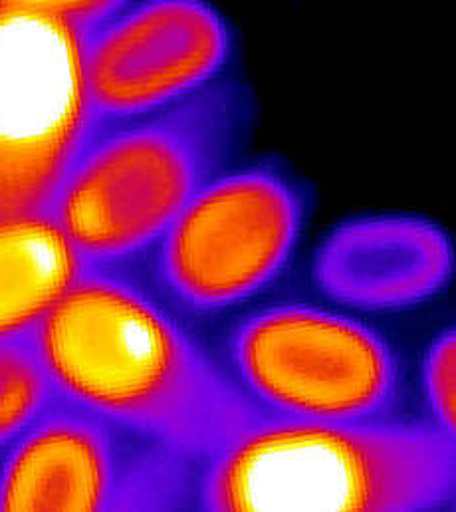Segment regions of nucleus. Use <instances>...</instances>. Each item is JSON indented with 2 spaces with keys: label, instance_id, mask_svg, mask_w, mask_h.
I'll list each match as a JSON object with an SVG mask.
<instances>
[{
  "label": "nucleus",
  "instance_id": "obj_1",
  "mask_svg": "<svg viewBox=\"0 0 456 512\" xmlns=\"http://www.w3.org/2000/svg\"><path fill=\"white\" fill-rule=\"evenodd\" d=\"M28 344L58 399L201 465L264 417L131 272L84 270Z\"/></svg>",
  "mask_w": 456,
  "mask_h": 512
},
{
  "label": "nucleus",
  "instance_id": "obj_2",
  "mask_svg": "<svg viewBox=\"0 0 456 512\" xmlns=\"http://www.w3.org/2000/svg\"><path fill=\"white\" fill-rule=\"evenodd\" d=\"M252 114L248 88L227 74L173 106L94 129L48 211L86 270L133 272L232 165Z\"/></svg>",
  "mask_w": 456,
  "mask_h": 512
},
{
  "label": "nucleus",
  "instance_id": "obj_3",
  "mask_svg": "<svg viewBox=\"0 0 456 512\" xmlns=\"http://www.w3.org/2000/svg\"><path fill=\"white\" fill-rule=\"evenodd\" d=\"M456 439L429 421L262 417L201 465L197 509L425 512L453 509Z\"/></svg>",
  "mask_w": 456,
  "mask_h": 512
},
{
  "label": "nucleus",
  "instance_id": "obj_4",
  "mask_svg": "<svg viewBox=\"0 0 456 512\" xmlns=\"http://www.w3.org/2000/svg\"><path fill=\"white\" fill-rule=\"evenodd\" d=\"M308 209L304 185L282 163L230 165L163 233L137 278L183 320L225 316L284 274Z\"/></svg>",
  "mask_w": 456,
  "mask_h": 512
},
{
  "label": "nucleus",
  "instance_id": "obj_5",
  "mask_svg": "<svg viewBox=\"0 0 456 512\" xmlns=\"http://www.w3.org/2000/svg\"><path fill=\"white\" fill-rule=\"evenodd\" d=\"M223 364L266 415L298 421L401 419L405 372L373 326L310 302L250 310L228 328Z\"/></svg>",
  "mask_w": 456,
  "mask_h": 512
},
{
  "label": "nucleus",
  "instance_id": "obj_6",
  "mask_svg": "<svg viewBox=\"0 0 456 512\" xmlns=\"http://www.w3.org/2000/svg\"><path fill=\"white\" fill-rule=\"evenodd\" d=\"M115 2H0V219L42 215L96 129L84 32Z\"/></svg>",
  "mask_w": 456,
  "mask_h": 512
},
{
  "label": "nucleus",
  "instance_id": "obj_7",
  "mask_svg": "<svg viewBox=\"0 0 456 512\" xmlns=\"http://www.w3.org/2000/svg\"><path fill=\"white\" fill-rule=\"evenodd\" d=\"M201 463L54 399L0 453V511L197 509Z\"/></svg>",
  "mask_w": 456,
  "mask_h": 512
},
{
  "label": "nucleus",
  "instance_id": "obj_8",
  "mask_svg": "<svg viewBox=\"0 0 456 512\" xmlns=\"http://www.w3.org/2000/svg\"><path fill=\"white\" fill-rule=\"evenodd\" d=\"M234 34L205 2H115L84 32L96 128L145 116L227 76Z\"/></svg>",
  "mask_w": 456,
  "mask_h": 512
},
{
  "label": "nucleus",
  "instance_id": "obj_9",
  "mask_svg": "<svg viewBox=\"0 0 456 512\" xmlns=\"http://www.w3.org/2000/svg\"><path fill=\"white\" fill-rule=\"evenodd\" d=\"M455 274L447 231L409 213L359 215L336 225L316 249L312 278L345 308L387 314L437 298Z\"/></svg>",
  "mask_w": 456,
  "mask_h": 512
},
{
  "label": "nucleus",
  "instance_id": "obj_10",
  "mask_svg": "<svg viewBox=\"0 0 456 512\" xmlns=\"http://www.w3.org/2000/svg\"><path fill=\"white\" fill-rule=\"evenodd\" d=\"M84 270L50 213L0 219V344L26 342Z\"/></svg>",
  "mask_w": 456,
  "mask_h": 512
},
{
  "label": "nucleus",
  "instance_id": "obj_11",
  "mask_svg": "<svg viewBox=\"0 0 456 512\" xmlns=\"http://www.w3.org/2000/svg\"><path fill=\"white\" fill-rule=\"evenodd\" d=\"M54 399L28 340L0 344V453Z\"/></svg>",
  "mask_w": 456,
  "mask_h": 512
},
{
  "label": "nucleus",
  "instance_id": "obj_12",
  "mask_svg": "<svg viewBox=\"0 0 456 512\" xmlns=\"http://www.w3.org/2000/svg\"><path fill=\"white\" fill-rule=\"evenodd\" d=\"M421 389L429 423L456 439V332L447 328L433 338L421 364Z\"/></svg>",
  "mask_w": 456,
  "mask_h": 512
}]
</instances>
